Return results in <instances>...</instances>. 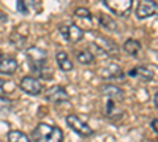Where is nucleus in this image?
<instances>
[{
    "instance_id": "20",
    "label": "nucleus",
    "mask_w": 158,
    "mask_h": 142,
    "mask_svg": "<svg viewBox=\"0 0 158 142\" xmlns=\"http://www.w3.org/2000/svg\"><path fill=\"white\" fill-rule=\"evenodd\" d=\"M13 109V101L6 96H0V114L2 112H8Z\"/></svg>"
},
{
    "instance_id": "3",
    "label": "nucleus",
    "mask_w": 158,
    "mask_h": 142,
    "mask_svg": "<svg viewBox=\"0 0 158 142\" xmlns=\"http://www.w3.org/2000/svg\"><path fill=\"white\" fill-rule=\"evenodd\" d=\"M103 5L106 6L115 16H128L133 8V0H103Z\"/></svg>"
},
{
    "instance_id": "10",
    "label": "nucleus",
    "mask_w": 158,
    "mask_h": 142,
    "mask_svg": "<svg viewBox=\"0 0 158 142\" xmlns=\"http://www.w3.org/2000/svg\"><path fill=\"white\" fill-rule=\"evenodd\" d=\"M95 46L100 51H103V52H106L108 55H115L118 52V46L106 36H98L97 41H95Z\"/></svg>"
},
{
    "instance_id": "12",
    "label": "nucleus",
    "mask_w": 158,
    "mask_h": 142,
    "mask_svg": "<svg viewBox=\"0 0 158 142\" xmlns=\"http://www.w3.org/2000/svg\"><path fill=\"white\" fill-rule=\"evenodd\" d=\"M127 74L131 77H138L141 81H152L155 77V71L149 67H136L133 70H130Z\"/></svg>"
},
{
    "instance_id": "14",
    "label": "nucleus",
    "mask_w": 158,
    "mask_h": 142,
    "mask_svg": "<svg viewBox=\"0 0 158 142\" xmlns=\"http://www.w3.org/2000/svg\"><path fill=\"white\" fill-rule=\"evenodd\" d=\"M141 49H142V44L138 40H135V38H130V40H127L125 44H123V51L131 57H136L141 52Z\"/></svg>"
},
{
    "instance_id": "4",
    "label": "nucleus",
    "mask_w": 158,
    "mask_h": 142,
    "mask_svg": "<svg viewBox=\"0 0 158 142\" xmlns=\"http://www.w3.org/2000/svg\"><path fill=\"white\" fill-rule=\"evenodd\" d=\"M67 125H68V128H71L76 134L82 136V137H89V136H92V133H94V130L90 128V125L85 123V122L79 117V115H76V114L67 115Z\"/></svg>"
},
{
    "instance_id": "2",
    "label": "nucleus",
    "mask_w": 158,
    "mask_h": 142,
    "mask_svg": "<svg viewBox=\"0 0 158 142\" xmlns=\"http://www.w3.org/2000/svg\"><path fill=\"white\" fill-rule=\"evenodd\" d=\"M35 142H63V131L56 125L38 123L32 133Z\"/></svg>"
},
{
    "instance_id": "6",
    "label": "nucleus",
    "mask_w": 158,
    "mask_h": 142,
    "mask_svg": "<svg viewBox=\"0 0 158 142\" xmlns=\"http://www.w3.org/2000/svg\"><path fill=\"white\" fill-rule=\"evenodd\" d=\"M60 35L63 36L65 41L68 43H77L84 38V30L79 27L77 24H68L60 27Z\"/></svg>"
},
{
    "instance_id": "9",
    "label": "nucleus",
    "mask_w": 158,
    "mask_h": 142,
    "mask_svg": "<svg viewBox=\"0 0 158 142\" xmlns=\"http://www.w3.org/2000/svg\"><path fill=\"white\" fill-rule=\"evenodd\" d=\"M16 70H18V60L13 55L0 52V73L13 74V73H16Z\"/></svg>"
},
{
    "instance_id": "15",
    "label": "nucleus",
    "mask_w": 158,
    "mask_h": 142,
    "mask_svg": "<svg viewBox=\"0 0 158 142\" xmlns=\"http://www.w3.org/2000/svg\"><path fill=\"white\" fill-rule=\"evenodd\" d=\"M76 60L81 63V65H90V63L95 60V55L92 54L90 51H77L76 52Z\"/></svg>"
},
{
    "instance_id": "11",
    "label": "nucleus",
    "mask_w": 158,
    "mask_h": 142,
    "mask_svg": "<svg viewBox=\"0 0 158 142\" xmlns=\"http://www.w3.org/2000/svg\"><path fill=\"white\" fill-rule=\"evenodd\" d=\"M101 93L104 95V98L106 99H114V101H122L123 99V90L118 88L112 84H106L101 87Z\"/></svg>"
},
{
    "instance_id": "21",
    "label": "nucleus",
    "mask_w": 158,
    "mask_h": 142,
    "mask_svg": "<svg viewBox=\"0 0 158 142\" xmlns=\"http://www.w3.org/2000/svg\"><path fill=\"white\" fill-rule=\"evenodd\" d=\"M100 22L103 24V25H106V29H111V30H114L115 29V22H112L109 18H106V16H100Z\"/></svg>"
},
{
    "instance_id": "25",
    "label": "nucleus",
    "mask_w": 158,
    "mask_h": 142,
    "mask_svg": "<svg viewBox=\"0 0 158 142\" xmlns=\"http://www.w3.org/2000/svg\"><path fill=\"white\" fill-rule=\"evenodd\" d=\"M153 106H155V108H156V93H155V95H153Z\"/></svg>"
},
{
    "instance_id": "24",
    "label": "nucleus",
    "mask_w": 158,
    "mask_h": 142,
    "mask_svg": "<svg viewBox=\"0 0 158 142\" xmlns=\"http://www.w3.org/2000/svg\"><path fill=\"white\" fill-rule=\"evenodd\" d=\"M3 85H5V81H3V79H0V90L3 88Z\"/></svg>"
},
{
    "instance_id": "18",
    "label": "nucleus",
    "mask_w": 158,
    "mask_h": 142,
    "mask_svg": "<svg viewBox=\"0 0 158 142\" xmlns=\"http://www.w3.org/2000/svg\"><path fill=\"white\" fill-rule=\"evenodd\" d=\"M104 79H123V73L117 65H111L108 71H104Z\"/></svg>"
},
{
    "instance_id": "7",
    "label": "nucleus",
    "mask_w": 158,
    "mask_h": 142,
    "mask_svg": "<svg viewBox=\"0 0 158 142\" xmlns=\"http://www.w3.org/2000/svg\"><path fill=\"white\" fill-rule=\"evenodd\" d=\"M46 99L51 101L52 104H62V103L70 99V95L62 85H54L46 92Z\"/></svg>"
},
{
    "instance_id": "13",
    "label": "nucleus",
    "mask_w": 158,
    "mask_h": 142,
    "mask_svg": "<svg viewBox=\"0 0 158 142\" xmlns=\"http://www.w3.org/2000/svg\"><path fill=\"white\" fill-rule=\"evenodd\" d=\"M56 60H57V65L62 71H71L73 70V62L65 51H59L56 54Z\"/></svg>"
},
{
    "instance_id": "17",
    "label": "nucleus",
    "mask_w": 158,
    "mask_h": 142,
    "mask_svg": "<svg viewBox=\"0 0 158 142\" xmlns=\"http://www.w3.org/2000/svg\"><path fill=\"white\" fill-rule=\"evenodd\" d=\"M74 19L82 21L84 24H90L92 22V14L87 8H76L74 10Z\"/></svg>"
},
{
    "instance_id": "1",
    "label": "nucleus",
    "mask_w": 158,
    "mask_h": 142,
    "mask_svg": "<svg viewBox=\"0 0 158 142\" xmlns=\"http://www.w3.org/2000/svg\"><path fill=\"white\" fill-rule=\"evenodd\" d=\"M27 60L30 63V68L38 74L44 77V79H51L52 76V70L48 67V55L43 49L38 47H30L27 51Z\"/></svg>"
},
{
    "instance_id": "5",
    "label": "nucleus",
    "mask_w": 158,
    "mask_h": 142,
    "mask_svg": "<svg viewBox=\"0 0 158 142\" xmlns=\"http://www.w3.org/2000/svg\"><path fill=\"white\" fill-rule=\"evenodd\" d=\"M19 87H21V90L24 93H27V95H32V96H35V95H40L44 90V85H43V82L40 81V79H36V77H30V76H27V77H22L21 79V84H19Z\"/></svg>"
},
{
    "instance_id": "22",
    "label": "nucleus",
    "mask_w": 158,
    "mask_h": 142,
    "mask_svg": "<svg viewBox=\"0 0 158 142\" xmlns=\"http://www.w3.org/2000/svg\"><path fill=\"white\" fill-rule=\"evenodd\" d=\"M16 6H18V10L22 13V14H29V10H27V3L25 2H18L16 3Z\"/></svg>"
},
{
    "instance_id": "23",
    "label": "nucleus",
    "mask_w": 158,
    "mask_h": 142,
    "mask_svg": "<svg viewBox=\"0 0 158 142\" xmlns=\"http://www.w3.org/2000/svg\"><path fill=\"white\" fill-rule=\"evenodd\" d=\"M156 123H158V122H156V119H153V120H152V123H150V126H152V130H153L155 133H156Z\"/></svg>"
},
{
    "instance_id": "16",
    "label": "nucleus",
    "mask_w": 158,
    "mask_h": 142,
    "mask_svg": "<svg viewBox=\"0 0 158 142\" xmlns=\"http://www.w3.org/2000/svg\"><path fill=\"white\" fill-rule=\"evenodd\" d=\"M8 142H32V140L29 139V136L25 133L13 130V131L8 133Z\"/></svg>"
},
{
    "instance_id": "8",
    "label": "nucleus",
    "mask_w": 158,
    "mask_h": 142,
    "mask_svg": "<svg viewBox=\"0 0 158 142\" xmlns=\"http://www.w3.org/2000/svg\"><path fill=\"white\" fill-rule=\"evenodd\" d=\"M156 2H150V0H144L139 2L136 6V18L138 19H147L150 16L156 14Z\"/></svg>"
},
{
    "instance_id": "19",
    "label": "nucleus",
    "mask_w": 158,
    "mask_h": 142,
    "mask_svg": "<svg viewBox=\"0 0 158 142\" xmlns=\"http://www.w3.org/2000/svg\"><path fill=\"white\" fill-rule=\"evenodd\" d=\"M117 108H118V103L114 101V99H106V104H104V112H106L108 117L114 119V115L117 112ZM120 109V108H118Z\"/></svg>"
}]
</instances>
